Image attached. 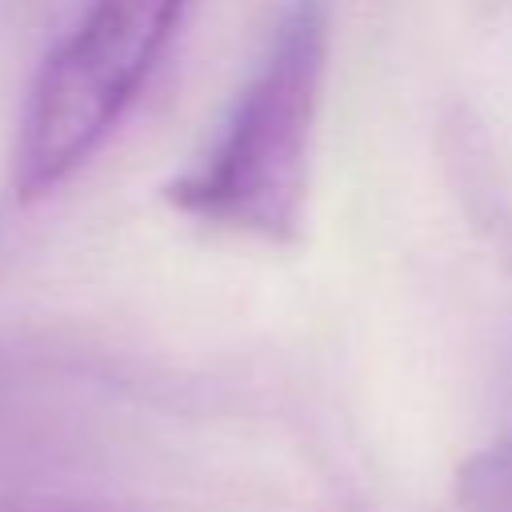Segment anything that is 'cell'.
Masks as SVG:
<instances>
[{
	"instance_id": "cell-2",
	"label": "cell",
	"mask_w": 512,
	"mask_h": 512,
	"mask_svg": "<svg viewBox=\"0 0 512 512\" xmlns=\"http://www.w3.org/2000/svg\"><path fill=\"white\" fill-rule=\"evenodd\" d=\"M184 8L188 0H88L28 92L12 156L24 200L56 192L108 140L168 52Z\"/></svg>"
},
{
	"instance_id": "cell-1",
	"label": "cell",
	"mask_w": 512,
	"mask_h": 512,
	"mask_svg": "<svg viewBox=\"0 0 512 512\" xmlns=\"http://www.w3.org/2000/svg\"><path fill=\"white\" fill-rule=\"evenodd\" d=\"M328 72V0H292L208 152L168 200L212 228L268 244L300 232L308 160Z\"/></svg>"
}]
</instances>
